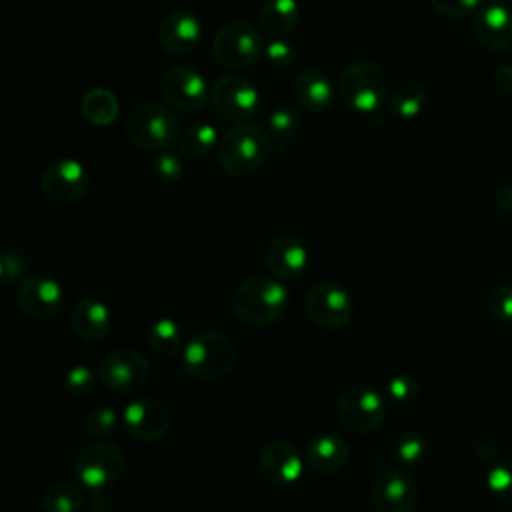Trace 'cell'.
<instances>
[{"label":"cell","mask_w":512,"mask_h":512,"mask_svg":"<svg viewBox=\"0 0 512 512\" xmlns=\"http://www.w3.org/2000/svg\"><path fill=\"white\" fill-rule=\"evenodd\" d=\"M230 304L240 322L264 328L284 318L290 306V294L278 278L250 276L234 288Z\"/></svg>","instance_id":"obj_1"},{"label":"cell","mask_w":512,"mask_h":512,"mask_svg":"<svg viewBox=\"0 0 512 512\" xmlns=\"http://www.w3.org/2000/svg\"><path fill=\"white\" fill-rule=\"evenodd\" d=\"M238 362V348L220 330H202L182 348L184 372L202 382L226 378Z\"/></svg>","instance_id":"obj_2"},{"label":"cell","mask_w":512,"mask_h":512,"mask_svg":"<svg viewBox=\"0 0 512 512\" xmlns=\"http://www.w3.org/2000/svg\"><path fill=\"white\" fill-rule=\"evenodd\" d=\"M272 152L268 132L256 124L238 122L228 128L216 146L220 168L230 176H248L256 172Z\"/></svg>","instance_id":"obj_3"},{"label":"cell","mask_w":512,"mask_h":512,"mask_svg":"<svg viewBox=\"0 0 512 512\" xmlns=\"http://www.w3.org/2000/svg\"><path fill=\"white\" fill-rule=\"evenodd\" d=\"M340 100L358 114L378 112L388 96L382 68L370 60L350 62L336 82Z\"/></svg>","instance_id":"obj_4"},{"label":"cell","mask_w":512,"mask_h":512,"mask_svg":"<svg viewBox=\"0 0 512 512\" xmlns=\"http://www.w3.org/2000/svg\"><path fill=\"white\" fill-rule=\"evenodd\" d=\"M124 130L134 146L150 152L170 148L180 136L176 116L158 102H142L134 106L126 116Z\"/></svg>","instance_id":"obj_5"},{"label":"cell","mask_w":512,"mask_h":512,"mask_svg":"<svg viewBox=\"0 0 512 512\" xmlns=\"http://www.w3.org/2000/svg\"><path fill=\"white\" fill-rule=\"evenodd\" d=\"M126 466L122 450L108 440H92L74 458V472L80 484L92 492H102L118 482Z\"/></svg>","instance_id":"obj_6"},{"label":"cell","mask_w":512,"mask_h":512,"mask_svg":"<svg viewBox=\"0 0 512 512\" xmlns=\"http://www.w3.org/2000/svg\"><path fill=\"white\" fill-rule=\"evenodd\" d=\"M336 418L352 434H370L386 418V400L372 386L352 384L338 398Z\"/></svg>","instance_id":"obj_7"},{"label":"cell","mask_w":512,"mask_h":512,"mask_svg":"<svg viewBox=\"0 0 512 512\" xmlns=\"http://www.w3.org/2000/svg\"><path fill=\"white\" fill-rule=\"evenodd\" d=\"M148 358L132 346H122L108 352L98 364V378L104 388L116 394H136L150 378Z\"/></svg>","instance_id":"obj_8"},{"label":"cell","mask_w":512,"mask_h":512,"mask_svg":"<svg viewBox=\"0 0 512 512\" xmlns=\"http://www.w3.org/2000/svg\"><path fill=\"white\" fill-rule=\"evenodd\" d=\"M262 52L264 46L258 32L244 20L226 22L212 40V54L216 62L230 70L252 66Z\"/></svg>","instance_id":"obj_9"},{"label":"cell","mask_w":512,"mask_h":512,"mask_svg":"<svg viewBox=\"0 0 512 512\" xmlns=\"http://www.w3.org/2000/svg\"><path fill=\"white\" fill-rule=\"evenodd\" d=\"M354 314L350 294L336 282H320L306 296V316L322 330L344 328Z\"/></svg>","instance_id":"obj_10"},{"label":"cell","mask_w":512,"mask_h":512,"mask_svg":"<svg viewBox=\"0 0 512 512\" xmlns=\"http://www.w3.org/2000/svg\"><path fill=\"white\" fill-rule=\"evenodd\" d=\"M40 188L44 196L56 204H74L88 192L90 174L82 162L74 158H60L44 168Z\"/></svg>","instance_id":"obj_11"},{"label":"cell","mask_w":512,"mask_h":512,"mask_svg":"<svg viewBox=\"0 0 512 512\" xmlns=\"http://www.w3.org/2000/svg\"><path fill=\"white\" fill-rule=\"evenodd\" d=\"M214 108L232 122H246L258 110V88L240 74L220 76L210 92Z\"/></svg>","instance_id":"obj_12"},{"label":"cell","mask_w":512,"mask_h":512,"mask_svg":"<svg viewBox=\"0 0 512 512\" xmlns=\"http://www.w3.org/2000/svg\"><path fill=\"white\" fill-rule=\"evenodd\" d=\"M122 424L140 442H160L172 428V414L158 400L136 398L124 406Z\"/></svg>","instance_id":"obj_13"},{"label":"cell","mask_w":512,"mask_h":512,"mask_svg":"<svg viewBox=\"0 0 512 512\" xmlns=\"http://www.w3.org/2000/svg\"><path fill=\"white\" fill-rule=\"evenodd\" d=\"M160 92L170 108L186 114L198 112L208 100L204 78L188 66L170 68L160 80Z\"/></svg>","instance_id":"obj_14"},{"label":"cell","mask_w":512,"mask_h":512,"mask_svg":"<svg viewBox=\"0 0 512 512\" xmlns=\"http://www.w3.org/2000/svg\"><path fill=\"white\" fill-rule=\"evenodd\" d=\"M16 302L34 320L54 318L64 304V288L48 276H30L18 284Z\"/></svg>","instance_id":"obj_15"},{"label":"cell","mask_w":512,"mask_h":512,"mask_svg":"<svg viewBox=\"0 0 512 512\" xmlns=\"http://www.w3.org/2000/svg\"><path fill=\"white\" fill-rule=\"evenodd\" d=\"M264 262L274 278L292 282L306 272L308 248L294 234H278L268 242L264 250Z\"/></svg>","instance_id":"obj_16"},{"label":"cell","mask_w":512,"mask_h":512,"mask_svg":"<svg viewBox=\"0 0 512 512\" xmlns=\"http://www.w3.org/2000/svg\"><path fill=\"white\" fill-rule=\"evenodd\" d=\"M418 502L416 482L402 470H384L372 488L376 512H412Z\"/></svg>","instance_id":"obj_17"},{"label":"cell","mask_w":512,"mask_h":512,"mask_svg":"<svg viewBox=\"0 0 512 512\" xmlns=\"http://www.w3.org/2000/svg\"><path fill=\"white\" fill-rule=\"evenodd\" d=\"M472 34L476 42L490 52L512 48V10L500 2L486 4L474 14Z\"/></svg>","instance_id":"obj_18"},{"label":"cell","mask_w":512,"mask_h":512,"mask_svg":"<svg viewBox=\"0 0 512 512\" xmlns=\"http://www.w3.org/2000/svg\"><path fill=\"white\" fill-rule=\"evenodd\" d=\"M202 38V24L196 14L188 10L168 12L158 26V40L168 54L188 56L192 54Z\"/></svg>","instance_id":"obj_19"},{"label":"cell","mask_w":512,"mask_h":512,"mask_svg":"<svg viewBox=\"0 0 512 512\" xmlns=\"http://www.w3.org/2000/svg\"><path fill=\"white\" fill-rule=\"evenodd\" d=\"M258 464L262 476L276 486H292L302 478L304 460L298 450L284 440L268 442L260 452Z\"/></svg>","instance_id":"obj_20"},{"label":"cell","mask_w":512,"mask_h":512,"mask_svg":"<svg viewBox=\"0 0 512 512\" xmlns=\"http://www.w3.org/2000/svg\"><path fill=\"white\" fill-rule=\"evenodd\" d=\"M70 326L74 334L84 342H100L110 334L112 314L110 308L92 296L76 300L70 310Z\"/></svg>","instance_id":"obj_21"},{"label":"cell","mask_w":512,"mask_h":512,"mask_svg":"<svg viewBox=\"0 0 512 512\" xmlns=\"http://www.w3.org/2000/svg\"><path fill=\"white\" fill-rule=\"evenodd\" d=\"M350 458L348 442L332 432L316 434L308 440L304 450V462L312 472L334 474L340 472Z\"/></svg>","instance_id":"obj_22"},{"label":"cell","mask_w":512,"mask_h":512,"mask_svg":"<svg viewBox=\"0 0 512 512\" xmlns=\"http://www.w3.org/2000/svg\"><path fill=\"white\" fill-rule=\"evenodd\" d=\"M292 92L296 102L308 112H324L334 100L332 80L316 68L300 72L292 84Z\"/></svg>","instance_id":"obj_23"},{"label":"cell","mask_w":512,"mask_h":512,"mask_svg":"<svg viewBox=\"0 0 512 512\" xmlns=\"http://www.w3.org/2000/svg\"><path fill=\"white\" fill-rule=\"evenodd\" d=\"M300 4L296 0H266L260 8V28L272 38L286 36L300 20Z\"/></svg>","instance_id":"obj_24"},{"label":"cell","mask_w":512,"mask_h":512,"mask_svg":"<svg viewBox=\"0 0 512 512\" xmlns=\"http://www.w3.org/2000/svg\"><path fill=\"white\" fill-rule=\"evenodd\" d=\"M80 112L82 116L98 126V128H106L108 124H112L120 112V104L114 96V92L106 90V88H92L82 96L80 102Z\"/></svg>","instance_id":"obj_25"},{"label":"cell","mask_w":512,"mask_h":512,"mask_svg":"<svg viewBox=\"0 0 512 512\" xmlns=\"http://www.w3.org/2000/svg\"><path fill=\"white\" fill-rule=\"evenodd\" d=\"M218 140H220V136L212 124L198 122V124H190V126L182 128L176 144L184 156L198 160V158H204L206 154H210L212 148L218 146Z\"/></svg>","instance_id":"obj_26"},{"label":"cell","mask_w":512,"mask_h":512,"mask_svg":"<svg viewBox=\"0 0 512 512\" xmlns=\"http://www.w3.org/2000/svg\"><path fill=\"white\" fill-rule=\"evenodd\" d=\"M146 342L152 348V352L164 358H172L184 348L180 326L172 318L154 320L146 330Z\"/></svg>","instance_id":"obj_27"},{"label":"cell","mask_w":512,"mask_h":512,"mask_svg":"<svg viewBox=\"0 0 512 512\" xmlns=\"http://www.w3.org/2000/svg\"><path fill=\"white\" fill-rule=\"evenodd\" d=\"M390 110L400 118H416L426 106V90L416 80H406L388 96Z\"/></svg>","instance_id":"obj_28"},{"label":"cell","mask_w":512,"mask_h":512,"mask_svg":"<svg viewBox=\"0 0 512 512\" xmlns=\"http://www.w3.org/2000/svg\"><path fill=\"white\" fill-rule=\"evenodd\" d=\"M42 508L44 512H80L82 492L72 482H52L42 492Z\"/></svg>","instance_id":"obj_29"},{"label":"cell","mask_w":512,"mask_h":512,"mask_svg":"<svg viewBox=\"0 0 512 512\" xmlns=\"http://www.w3.org/2000/svg\"><path fill=\"white\" fill-rule=\"evenodd\" d=\"M300 128V118L290 108H278L268 116V138L272 144V150L282 152L288 148V144L294 140Z\"/></svg>","instance_id":"obj_30"},{"label":"cell","mask_w":512,"mask_h":512,"mask_svg":"<svg viewBox=\"0 0 512 512\" xmlns=\"http://www.w3.org/2000/svg\"><path fill=\"white\" fill-rule=\"evenodd\" d=\"M120 416L112 406H96L84 418V430L94 440H108L118 428Z\"/></svg>","instance_id":"obj_31"},{"label":"cell","mask_w":512,"mask_h":512,"mask_svg":"<svg viewBox=\"0 0 512 512\" xmlns=\"http://www.w3.org/2000/svg\"><path fill=\"white\" fill-rule=\"evenodd\" d=\"M486 310L496 322H512V286H492L486 292Z\"/></svg>","instance_id":"obj_32"},{"label":"cell","mask_w":512,"mask_h":512,"mask_svg":"<svg viewBox=\"0 0 512 512\" xmlns=\"http://www.w3.org/2000/svg\"><path fill=\"white\" fill-rule=\"evenodd\" d=\"M486 484L498 500L512 502V460L504 458V460L492 464V468L486 476Z\"/></svg>","instance_id":"obj_33"},{"label":"cell","mask_w":512,"mask_h":512,"mask_svg":"<svg viewBox=\"0 0 512 512\" xmlns=\"http://www.w3.org/2000/svg\"><path fill=\"white\" fill-rule=\"evenodd\" d=\"M98 378V370H92L86 364H76L64 374V388L74 396H86L92 392Z\"/></svg>","instance_id":"obj_34"},{"label":"cell","mask_w":512,"mask_h":512,"mask_svg":"<svg viewBox=\"0 0 512 512\" xmlns=\"http://www.w3.org/2000/svg\"><path fill=\"white\" fill-rule=\"evenodd\" d=\"M264 56L274 68H290L298 58V50L286 36H278L264 46Z\"/></svg>","instance_id":"obj_35"},{"label":"cell","mask_w":512,"mask_h":512,"mask_svg":"<svg viewBox=\"0 0 512 512\" xmlns=\"http://www.w3.org/2000/svg\"><path fill=\"white\" fill-rule=\"evenodd\" d=\"M386 394L398 406L412 404L418 396V382L410 374H398L388 382Z\"/></svg>","instance_id":"obj_36"},{"label":"cell","mask_w":512,"mask_h":512,"mask_svg":"<svg viewBox=\"0 0 512 512\" xmlns=\"http://www.w3.org/2000/svg\"><path fill=\"white\" fill-rule=\"evenodd\" d=\"M426 454V440L416 434V432H410V434H404L398 438L396 442V458L404 464H414L418 460H422Z\"/></svg>","instance_id":"obj_37"},{"label":"cell","mask_w":512,"mask_h":512,"mask_svg":"<svg viewBox=\"0 0 512 512\" xmlns=\"http://www.w3.org/2000/svg\"><path fill=\"white\" fill-rule=\"evenodd\" d=\"M152 170H154L156 178H160L162 182L172 184V182L180 180V176H182V172H184V166H182V162H180V158H178L176 154H170V152L162 150V152L154 158Z\"/></svg>","instance_id":"obj_38"},{"label":"cell","mask_w":512,"mask_h":512,"mask_svg":"<svg viewBox=\"0 0 512 512\" xmlns=\"http://www.w3.org/2000/svg\"><path fill=\"white\" fill-rule=\"evenodd\" d=\"M484 0H430L436 12L448 18H464L478 10Z\"/></svg>","instance_id":"obj_39"},{"label":"cell","mask_w":512,"mask_h":512,"mask_svg":"<svg viewBox=\"0 0 512 512\" xmlns=\"http://www.w3.org/2000/svg\"><path fill=\"white\" fill-rule=\"evenodd\" d=\"M0 270H2L4 282H12V280H18L24 274L26 264H24V260L18 252L4 250L2 258H0Z\"/></svg>","instance_id":"obj_40"},{"label":"cell","mask_w":512,"mask_h":512,"mask_svg":"<svg viewBox=\"0 0 512 512\" xmlns=\"http://www.w3.org/2000/svg\"><path fill=\"white\" fill-rule=\"evenodd\" d=\"M494 86L498 88V92L510 96L512 94V66L508 64H500L496 70H494Z\"/></svg>","instance_id":"obj_41"},{"label":"cell","mask_w":512,"mask_h":512,"mask_svg":"<svg viewBox=\"0 0 512 512\" xmlns=\"http://www.w3.org/2000/svg\"><path fill=\"white\" fill-rule=\"evenodd\" d=\"M494 202H496L498 210H502V212H512V182H506V184H502V186L496 190Z\"/></svg>","instance_id":"obj_42"},{"label":"cell","mask_w":512,"mask_h":512,"mask_svg":"<svg viewBox=\"0 0 512 512\" xmlns=\"http://www.w3.org/2000/svg\"><path fill=\"white\" fill-rule=\"evenodd\" d=\"M484 2H488V4H494V2H502V0H484Z\"/></svg>","instance_id":"obj_43"}]
</instances>
